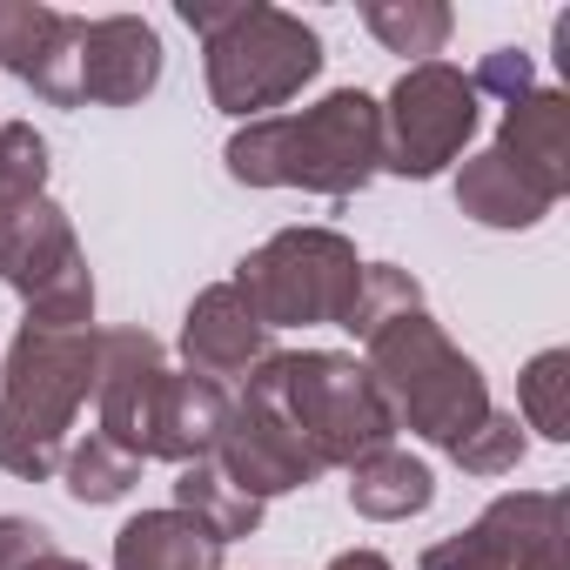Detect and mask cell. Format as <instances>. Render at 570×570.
Here are the masks:
<instances>
[{
  "mask_svg": "<svg viewBox=\"0 0 570 570\" xmlns=\"http://www.w3.org/2000/svg\"><path fill=\"white\" fill-rule=\"evenodd\" d=\"M222 161L242 188H309L350 202L383 175V101L363 88H336L303 115L242 121Z\"/></svg>",
  "mask_w": 570,
  "mask_h": 570,
  "instance_id": "cell-1",
  "label": "cell"
},
{
  "mask_svg": "<svg viewBox=\"0 0 570 570\" xmlns=\"http://www.w3.org/2000/svg\"><path fill=\"white\" fill-rule=\"evenodd\" d=\"M175 14L202 35L208 101L235 121L289 108L330 61L323 35L289 8H268V0H181Z\"/></svg>",
  "mask_w": 570,
  "mask_h": 570,
  "instance_id": "cell-2",
  "label": "cell"
},
{
  "mask_svg": "<svg viewBox=\"0 0 570 570\" xmlns=\"http://www.w3.org/2000/svg\"><path fill=\"white\" fill-rule=\"evenodd\" d=\"M101 383V330L21 323L0 363V470L21 483L61 476L68 430Z\"/></svg>",
  "mask_w": 570,
  "mask_h": 570,
  "instance_id": "cell-3",
  "label": "cell"
},
{
  "mask_svg": "<svg viewBox=\"0 0 570 570\" xmlns=\"http://www.w3.org/2000/svg\"><path fill=\"white\" fill-rule=\"evenodd\" d=\"M370 376H376V390L390 396V410H396V430H410V436H423V443H436L443 456H450V443H463L497 403H490V383H483V370L443 336V323L430 316V309H410V316H396L390 330H376L370 343Z\"/></svg>",
  "mask_w": 570,
  "mask_h": 570,
  "instance_id": "cell-4",
  "label": "cell"
},
{
  "mask_svg": "<svg viewBox=\"0 0 570 570\" xmlns=\"http://www.w3.org/2000/svg\"><path fill=\"white\" fill-rule=\"evenodd\" d=\"M268 383H275L282 416L296 423V436L316 450L323 470H356L363 456L396 443L390 396L343 350H275L268 356Z\"/></svg>",
  "mask_w": 570,
  "mask_h": 570,
  "instance_id": "cell-5",
  "label": "cell"
},
{
  "mask_svg": "<svg viewBox=\"0 0 570 570\" xmlns=\"http://www.w3.org/2000/svg\"><path fill=\"white\" fill-rule=\"evenodd\" d=\"M356 275H363V255L343 228H275L262 248L235 262L228 282L275 336V330H316V323L343 330Z\"/></svg>",
  "mask_w": 570,
  "mask_h": 570,
  "instance_id": "cell-6",
  "label": "cell"
},
{
  "mask_svg": "<svg viewBox=\"0 0 570 570\" xmlns=\"http://www.w3.org/2000/svg\"><path fill=\"white\" fill-rule=\"evenodd\" d=\"M0 282L28 303V323L95 330V268L55 195L0 215Z\"/></svg>",
  "mask_w": 570,
  "mask_h": 570,
  "instance_id": "cell-7",
  "label": "cell"
},
{
  "mask_svg": "<svg viewBox=\"0 0 570 570\" xmlns=\"http://www.w3.org/2000/svg\"><path fill=\"white\" fill-rule=\"evenodd\" d=\"M483 101L456 61H416L383 101V168L403 181H436L476 135Z\"/></svg>",
  "mask_w": 570,
  "mask_h": 570,
  "instance_id": "cell-8",
  "label": "cell"
},
{
  "mask_svg": "<svg viewBox=\"0 0 570 570\" xmlns=\"http://www.w3.org/2000/svg\"><path fill=\"white\" fill-rule=\"evenodd\" d=\"M563 523L570 517L557 490H503L470 530L430 543L416 570H570Z\"/></svg>",
  "mask_w": 570,
  "mask_h": 570,
  "instance_id": "cell-9",
  "label": "cell"
},
{
  "mask_svg": "<svg viewBox=\"0 0 570 570\" xmlns=\"http://www.w3.org/2000/svg\"><path fill=\"white\" fill-rule=\"evenodd\" d=\"M208 463H215L235 490H248L255 503L289 497V490H309V483L323 476L316 450L296 436V423L282 416V403H275L268 363H262V370L242 383V396L228 403V430H222V443H215Z\"/></svg>",
  "mask_w": 570,
  "mask_h": 570,
  "instance_id": "cell-10",
  "label": "cell"
},
{
  "mask_svg": "<svg viewBox=\"0 0 570 570\" xmlns=\"http://www.w3.org/2000/svg\"><path fill=\"white\" fill-rule=\"evenodd\" d=\"M161 383H168V356L148 330L121 323V330H101V383H95V430L108 443H121L128 456L148 463V443H155V403H161Z\"/></svg>",
  "mask_w": 570,
  "mask_h": 570,
  "instance_id": "cell-11",
  "label": "cell"
},
{
  "mask_svg": "<svg viewBox=\"0 0 570 570\" xmlns=\"http://www.w3.org/2000/svg\"><path fill=\"white\" fill-rule=\"evenodd\" d=\"M181 356H188L195 376H208V383L228 390V376L248 383V376L275 356V336H268L262 316L242 303L235 282H208V289L188 303V316H181Z\"/></svg>",
  "mask_w": 570,
  "mask_h": 570,
  "instance_id": "cell-12",
  "label": "cell"
},
{
  "mask_svg": "<svg viewBox=\"0 0 570 570\" xmlns=\"http://www.w3.org/2000/svg\"><path fill=\"white\" fill-rule=\"evenodd\" d=\"M161 61H168V48L141 14L88 21V35H81V101L135 108L161 88Z\"/></svg>",
  "mask_w": 570,
  "mask_h": 570,
  "instance_id": "cell-13",
  "label": "cell"
},
{
  "mask_svg": "<svg viewBox=\"0 0 570 570\" xmlns=\"http://www.w3.org/2000/svg\"><path fill=\"white\" fill-rule=\"evenodd\" d=\"M490 155L557 208L570 195V101L557 88H530L523 101H510Z\"/></svg>",
  "mask_w": 570,
  "mask_h": 570,
  "instance_id": "cell-14",
  "label": "cell"
},
{
  "mask_svg": "<svg viewBox=\"0 0 570 570\" xmlns=\"http://www.w3.org/2000/svg\"><path fill=\"white\" fill-rule=\"evenodd\" d=\"M228 390L222 383H208V376H195V370H168V383H161V403H155V443H148V456H161V463H208L215 456V443H222V430H228Z\"/></svg>",
  "mask_w": 570,
  "mask_h": 570,
  "instance_id": "cell-15",
  "label": "cell"
},
{
  "mask_svg": "<svg viewBox=\"0 0 570 570\" xmlns=\"http://www.w3.org/2000/svg\"><path fill=\"white\" fill-rule=\"evenodd\" d=\"M436 503V470L410 450H376L350 470V510L370 517V523H410Z\"/></svg>",
  "mask_w": 570,
  "mask_h": 570,
  "instance_id": "cell-16",
  "label": "cell"
},
{
  "mask_svg": "<svg viewBox=\"0 0 570 570\" xmlns=\"http://www.w3.org/2000/svg\"><path fill=\"white\" fill-rule=\"evenodd\" d=\"M115 570H222V543H208L168 503V510H141L115 530Z\"/></svg>",
  "mask_w": 570,
  "mask_h": 570,
  "instance_id": "cell-17",
  "label": "cell"
},
{
  "mask_svg": "<svg viewBox=\"0 0 570 570\" xmlns=\"http://www.w3.org/2000/svg\"><path fill=\"white\" fill-rule=\"evenodd\" d=\"M175 510H181L208 543H222V550L262 530V503H255L248 490H235L215 463H181V476H175Z\"/></svg>",
  "mask_w": 570,
  "mask_h": 570,
  "instance_id": "cell-18",
  "label": "cell"
},
{
  "mask_svg": "<svg viewBox=\"0 0 570 570\" xmlns=\"http://www.w3.org/2000/svg\"><path fill=\"white\" fill-rule=\"evenodd\" d=\"M456 208H463L470 222H483V228H537V222L550 215V202H543L530 181H517L490 148L456 168Z\"/></svg>",
  "mask_w": 570,
  "mask_h": 570,
  "instance_id": "cell-19",
  "label": "cell"
},
{
  "mask_svg": "<svg viewBox=\"0 0 570 570\" xmlns=\"http://www.w3.org/2000/svg\"><path fill=\"white\" fill-rule=\"evenodd\" d=\"M363 28L390 55H410V68H416V61H436L450 48L456 14L443 8V0H363Z\"/></svg>",
  "mask_w": 570,
  "mask_h": 570,
  "instance_id": "cell-20",
  "label": "cell"
},
{
  "mask_svg": "<svg viewBox=\"0 0 570 570\" xmlns=\"http://www.w3.org/2000/svg\"><path fill=\"white\" fill-rule=\"evenodd\" d=\"M135 483H141V456H128V450L108 443L101 430H88V436L68 443V456H61V490H68L75 503H88V510L121 503Z\"/></svg>",
  "mask_w": 570,
  "mask_h": 570,
  "instance_id": "cell-21",
  "label": "cell"
},
{
  "mask_svg": "<svg viewBox=\"0 0 570 570\" xmlns=\"http://www.w3.org/2000/svg\"><path fill=\"white\" fill-rule=\"evenodd\" d=\"M517 423L543 443H570V350H537L517 376Z\"/></svg>",
  "mask_w": 570,
  "mask_h": 570,
  "instance_id": "cell-22",
  "label": "cell"
},
{
  "mask_svg": "<svg viewBox=\"0 0 570 570\" xmlns=\"http://www.w3.org/2000/svg\"><path fill=\"white\" fill-rule=\"evenodd\" d=\"M410 309H423V282H416L410 268H396V262H363L343 330H350L356 343H370L376 330H390V323H396V316H410Z\"/></svg>",
  "mask_w": 570,
  "mask_h": 570,
  "instance_id": "cell-23",
  "label": "cell"
},
{
  "mask_svg": "<svg viewBox=\"0 0 570 570\" xmlns=\"http://www.w3.org/2000/svg\"><path fill=\"white\" fill-rule=\"evenodd\" d=\"M61 8H41V0H0V75L35 81V68L48 61L55 35H61Z\"/></svg>",
  "mask_w": 570,
  "mask_h": 570,
  "instance_id": "cell-24",
  "label": "cell"
},
{
  "mask_svg": "<svg viewBox=\"0 0 570 570\" xmlns=\"http://www.w3.org/2000/svg\"><path fill=\"white\" fill-rule=\"evenodd\" d=\"M48 135L35 121H0V215L48 195Z\"/></svg>",
  "mask_w": 570,
  "mask_h": 570,
  "instance_id": "cell-25",
  "label": "cell"
},
{
  "mask_svg": "<svg viewBox=\"0 0 570 570\" xmlns=\"http://www.w3.org/2000/svg\"><path fill=\"white\" fill-rule=\"evenodd\" d=\"M523 456H530V436H523L517 410H490L463 443H450V463H456L463 476H510Z\"/></svg>",
  "mask_w": 570,
  "mask_h": 570,
  "instance_id": "cell-26",
  "label": "cell"
},
{
  "mask_svg": "<svg viewBox=\"0 0 570 570\" xmlns=\"http://www.w3.org/2000/svg\"><path fill=\"white\" fill-rule=\"evenodd\" d=\"M81 35H88V21L68 14L61 35H55V48H48V61H41L35 81H28L48 108H81Z\"/></svg>",
  "mask_w": 570,
  "mask_h": 570,
  "instance_id": "cell-27",
  "label": "cell"
},
{
  "mask_svg": "<svg viewBox=\"0 0 570 570\" xmlns=\"http://www.w3.org/2000/svg\"><path fill=\"white\" fill-rule=\"evenodd\" d=\"M470 88H476V101H483V95H497V101L510 108V101H523V95L537 88V68H530V55H523V48H497V55H483V68L470 75Z\"/></svg>",
  "mask_w": 570,
  "mask_h": 570,
  "instance_id": "cell-28",
  "label": "cell"
},
{
  "mask_svg": "<svg viewBox=\"0 0 570 570\" xmlns=\"http://www.w3.org/2000/svg\"><path fill=\"white\" fill-rule=\"evenodd\" d=\"M48 550H61L48 523H35V517H0V570H28Z\"/></svg>",
  "mask_w": 570,
  "mask_h": 570,
  "instance_id": "cell-29",
  "label": "cell"
},
{
  "mask_svg": "<svg viewBox=\"0 0 570 570\" xmlns=\"http://www.w3.org/2000/svg\"><path fill=\"white\" fill-rule=\"evenodd\" d=\"M330 570H396L383 550H343V557H330Z\"/></svg>",
  "mask_w": 570,
  "mask_h": 570,
  "instance_id": "cell-30",
  "label": "cell"
},
{
  "mask_svg": "<svg viewBox=\"0 0 570 570\" xmlns=\"http://www.w3.org/2000/svg\"><path fill=\"white\" fill-rule=\"evenodd\" d=\"M28 570H88V563H81V557H68V550H48V557H35Z\"/></svg>",
  "mask_w": 570,
  "mask_h": 570,
  "instance_id": "cell-31",
  "label": "cell"
}]
</instances>
